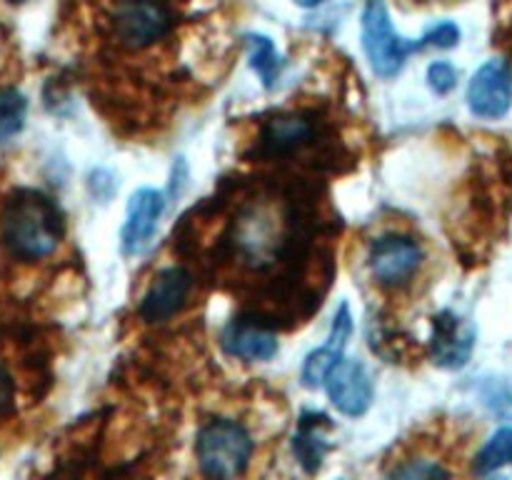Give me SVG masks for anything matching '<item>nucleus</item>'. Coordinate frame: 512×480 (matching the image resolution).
I'll return each instance as SVG.
<instances>
[{
    "label": "nucleus",
    "instance_id": "20",
    "mask_svg": "<svg viewBox=\"0 0 512 480\" xmlns=\"http://www.w3.org/2000/svg\"><path fill=\"white\" fill-rule=\"evenodd\" d=\"M423 45H435V48H455L460 40V28L455 23H440L435 28H430L428 33L423 35Z\"/></svg>",
    "mask_w": 512,
    "mask_h": 480
},
{
    "label": "nucleus",
    "instance_id": "10",
    "mask_svg": "<svg viewBox=\"0 0 512 480\" xmlns=\"http://www.w3.org/2000/svg\"><path fill=\"white\" fill-rule=\"evenodd\" d=\"M190 293V273L185 268H168L153 280L140 303V315L148 323H163L185 305Z\"/></svg>",
    "mask_w": 512,
    "mask_h": 480
},
{
    "label": "nucleus",
    "instance_id": "5",
    "mask_svg": "<svg viewBox=\"0 0 512 480\" xmlns=\"http://www.w3.org/2000/svg\"><path fill=\"white\" fill-rule=\"evenodd\" d=\"M423 265V248L408 235H383L368 250L370 275L385 288H398L413 280Z\"/></svg>",
    "mask_w": 512,
    "mask_h": 480
},
{
    "label": "nucleus",
    "instance_id": "2",
    "mask_svg": "<svg viewBox=\"0 0 512 480\" xmlns=\"http://www.w3.org/2000/svg\"><path fill=\"white\" fill-rule=\"evenodd\" d=\"M200 473L208 480H235L250 463L253 438L240 423L215 418L203 425L195 440Z\"/></svg>",
    "mask_w": 512,
    "mask_h": 480
},
{
    "label": "nucleus",
    "instance_id": "13",
    "mask_svg": "<svg viewBox=\"0 0 512 480\" xmlns=\"http://www.w3.org/2000/svg\"><path fill=\"white\" fill-rule=\"evenodd\" d=\"M330 428V420L325 415L305 413L300 418L298 433L293 435V453L298 458V463L303 465L305 473L315 475L323 465L325 453L330 450L328 438H325V430Z\"/></svg>",
    "mask_w": 512,
    "mask_h": 480
},
{
    "label": "nucleus",
    "instance_id": "1",
    "mask_svg": "<svg viewBox=\"0 0 512 480\" xmlns=\"http://www.w3.org/2000/svg\"><path fill=\"white\" fill-rule=\"evenodd\" d=\"M65 220L58 203L33 188L15 190L3 210V243L13 258L40 260L58 248Z\"/></svg>",
    "mask_w": 512,
    "mask_h": 480
},
{
    "label": "nucleus",
    "instance_id": "11",
    "mask_svg": "<svg viewBox=\"0 0 512 480\" xmlns=\"http://www.w3.org/2000/svg\"><path fill=\"white\" fill-rule=\"evenodd\" d=\"M350 335H353V315H350L348 305L343 303L338 308V313H335L325 345H320L318 350H313V353L305 358L303 373H300V380H303L305 388H318V385H323L330 368L343 358V350L345 345H348Z\"/></svg>",
    "mask_w": 512,
    "mask_h": 480
},
{
    "label": "nucleus",
    "instance_id": "3",
    "mask_svg": "<svg viewBox=\"0 0 512 480\" xmlns=\"http://www.w3.org/2000/svg\"><path fill=\"white\" fill-rule=\"evenodd\" d=\"M363 48L370 68L380 78H395L403 70L405 60L415 50H423V40H405L393 28L383 0H370L363 13Z\"/></svg>",
    "mask_w": 512,
    "mask_h": 480
},
{
    "label": "nucleus",
    "instance_id": "8",
    "mask_svg": "<svg viewBox=\"0 0 512 480\" xmlns=\"http://www.w3.org/2000/svg\"><path fill=\"white\" fill-rule=\"evenodd\" d=\"M165 198L155 188H140L130 195L128 213H125L123 233H120V248L128 255L143 253L158 230L163 218Z\"/></svg>",
    "mask_w": 512,
    "mask_h": 480
},
{
    "label": "nucleus",
    "instance_id": "21",
    "mask_svg": "<svg viewBox=\"0 0 512 480\" xmlns=\"http://www.w3.org/2000/svg\"><path fill=\"white\" fill-rule=\"evenodd\" d=\"M295 5H300V8H315V5L325 3V0H293Z\"/></svg>",
    "mask_w": 512,
    "mask_h": 480
},
{
    "label": "nucleus",
    "instance_id": "7",
    "mask_svg": "<svg viewBox=\"0 0 512 480\" xmlns=\"http://www.w3.org/2000/svg\"><path fill=\"white\" fill-rule=\"evenodd\" d=\"M335 408L350 418H360L373 405V378L360 360L340 358L323 380Z\"/></svg>",
    "mask_w": 512,
    "mask_h": 480
},
{
    "label": "nucleus",
    "instance_id": "9",
    "mask_svg": "<svg viewBox=\"0 0 512 480\" xmlns=\"http://www.w3.org/2000/svg\"><path fill=\"white\" fill-rule=\"evenodd\" d=\"M475 348V328L455 315L453 310H443L433 318V338H430V350L433 360L440 368L458 370L470 360Z\"/></svg>",
    "mask_w": 512,
    "mask_h": 480
},
{
    "label": "nucleus",
    "instance_id": "23",
    "mask_svg": "<svg viewBox=\"0 0 512 480\" xmlns=\"http://www.w3.org/2000/svg\"><path fill=\"white\" fill-rule=\"evenodd\" d=\"M10 3H23V0H10Z\"/></svg>",
    "mask_w": 512,
    "mask_h": 480
},
{
    "label": "nucleus",
    "instance_id": "12",
    "mask_svg": "<svg viewBox=\"0 0 512 480\" xmlns=\"http://www.w3.org/2000/svg\"><path fill=\"white\" fill-rule=\"evenodd\" d=\"M220 345L230 358L248 360V363H263L278 355V338L268 328L250 320H233L220 335Z\"/></svg>",
    "mask_w": 512,
    "mask_h": 480
},
{
    "label": "nucleus",
    "instance_id": "15",
    "mask_svg": "<svg viewBox=\"0 0 512 480\" xmlns=\"http://www.w3.org/2000/svg\"><path fill=\"white\" fill-rule=\"evenodd\" d=\"M248 48H250V68L260 75L265 88H273L280 78V68H283V60H280L278 50H275L273 40L268 35H248Z\"/></svg>",
    "mask_w": 512,
    "mask_h": 480
},
{
    "label": "nucleus",
    "instance_id": "6",
    "mask_svg": "<svg viewBox=\"0 0 512 480\" xmlns=\"http://www.w3.org/2000/svg\"><path fill=\"white\" fill-rule=\"evenodd\" d=\"M470 113L485 120H498L512 108V65L505 58H493L478 68L468 85Z\"/></svg>",
    "mask_w": 512,
    "mask_h": 480
},
{
    "label": "nucleus",
    "instance_id": "22",
    "mask_svg": "<svg viewBox=\"0 0 512 480\" xmlns=\"http://www.w3.org/2000/svg\"><path fill=\"white\" fill-rule=\"evenodd\" d=\"M488 480H510V478H508V475H490Z\"/></svg>",
    "mask_w": 512,
    "mask_h": 480
},
{
    "label": "nucleus",
    "instance_id": "16",
    "mask_svg": "<svg viewBox=\"0 0 512 480\" xmlns=\"http://www.w3.org/2000/svg\"><path fill=\"white\" fill-rule=\"evenodd\" d=\"M508 463H512V425H503L480 448L478 458H475V473L490 475Z\"/></svg>",
    "mask_w": 512,
    "mask_h": 480
},
{
    "label": "nucleus",
    "instance_id": "4",
    "mask_svg": "<svg viewBox=\"0 0 512 480\" xmlns=\"http://www.w3.org/2000/svg\"><path fill=\"white\" fill-rule=\"evenodd\" d=\"M170 30V10L163 0H118L113 33L125 48H148Z\"/></svg>",
    "mask_w": 512,
    "mask_h": 480
},
{
    "label": "nucleus",
    "instance_id": "19",
    "mask_svg": "<svg viewBox=\"0 0 512 480\" xmlns=\"http://www.w3.org/2000/svg\"><path fill=\"white\" fill-rule=\"evenodd\" d=\"M428 85L438 95H448L458 85V70L448 60H435L428 68Z\"/></svg>",
    "mask_w": 512,
    "mask_h": 480
},
{
    "label": "nucleus",
    "instance_id": "14",
    "mask_svg": "<svg viewBox=\"0 0 512 480\" xmlns=\"http://www.w3.org/2000/svg\"><path fill=\"white\" fill-rule=\"evenodd\" d=\"M313 138V125L300 115H278L265 130V143L273 150H295Z\"/></svg>",
    "mask_w": 512,
    "mask_h": 480
},
{
    "label": "nucleus",
    "instance_id": "18",
    "mask_svg": "<svg viewBox=\"0 0 512 480\" xmlns=\"http://www.w3.org/2000/svg\"><path fill=\"white\" fill-rule=\"evenodd\" d=\"M388 480H450V473L438 460H408L390 473Z\"/></svg>",
    "mask_w": 512,
    "mask_h": 480
},
{
    "label": "nucleus",
    "instance_id": "17",
    "mask_svg": "<svg viewBox=\"0 0 512 480\" xmlns=\"http://www.w3.org/2000/svg\"><path fill=\"white\" fill-rule=\"evenodd\" d=\"M25 115H28V100L20 90H0V143L15 138L23 130Z\"/></svg>",
    "mask_w": 512,
    "mask_h": 480
}]
</instances>
